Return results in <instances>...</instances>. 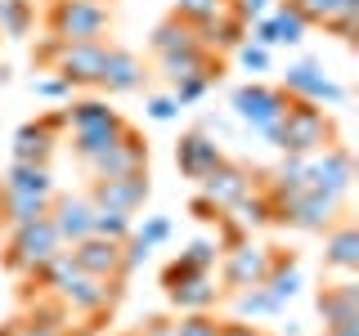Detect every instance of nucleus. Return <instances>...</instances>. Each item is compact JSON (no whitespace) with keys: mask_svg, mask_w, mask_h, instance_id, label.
Segmentation results:
<instances>
[{"mask_svg":"<svg viewBox=\"0 0 359 336\" xmlns=\"http://www.w3.org/2000/svg\"><path fill=\"white\" fill-rule=\"evenodd\" d=\"M130 233H135L144 246H149V251H157V246L171 242L175 224H171V216H144V224H130Z\"/></svg>","mask_w":359,"mask_h":336,"instance_id":"nucleus-36","label":"nucleus"},{"mask_svg":"<svg viewBox=\"0 0 359 336\" xmlns=\"http://www.w3.org/2000/svg\"><path fill=\"white\" fill-rule=\"evenodd\" d=\"M341 202L346 197H328L319 188H301V193L278 202L274 224H287V229H301V233H328L341 220Z\"/></svg>","mask_w":359,"mask_h":336,"instance_id":"nucleus-6","label":"nucleus"},{"mask_svg":"<svg viewBox=\"0 0 359 336\" xmlns=\"http://www.w3.org/2000/svg\"><path fill=\"white\" fill-rule=\"evenodd\" d=\"M287 104H292V94H283L278 85H269V81H247V85H238L229 94V112L243 121V126H252L261 139L269 144V134H274V126H278V117L287 112Z\"/></svg>","mask_w":359,"mask_h":336,"instance_id":"nucleus-3","label":"nucleus"},{"mask_svg":"<svg viewBox=\"0 0 359 336\" xmlns=\"http://www.w3.org/2000/svg\"><path fill=\"white\" fill-rule=\"evenodd\" d=\"M247 238H252V233H247L243 224L229 216V211H220V216H216V242H220V251H229V246H238Z\"/></svg>","mask_w":359,"mask_h":336,"instance_id":"nucleus-42","label":"nucleus"},{"mask_svg":"<svg viewBox=\"0 0 359 336\" xmlns=\"http://www.w3.org/2000/svg\"><path fill=\"white\" fill-rule=\"evenodd\" d=\"M0 85H9V67L5 63H0Z\"/></svg>","mask_w":359,"mask_h":336,"instance_id":"nucleus-49","label":"nucleus"},{"mask_svg":"<svg viewBox=\"0 0 359 336\" xmlns=\"http://www.w3.org/2000/svg\"><path fill=\"white\" fill-rule=\"evenodd\" d=\"M121 336H140V332H121Z\"/></svg>","mask_w":359,"mask_h":336,"instance_id":"nucleus-50","label":"nucleus"},{"mask_svg":"<svg viewBox=\"0 0 359 336\" xmlns=\"http://www.w3.org/2000/svg\"><path fill=\"white\" fill-rule=\"evenodd\" d=\"M50 202L54 197H36V193H14V188L0 184V229H22V224L50 216Z\"/></svg>","mask_w":359,"mask_h":336,"instance_id":"nucleus-25","label":"nucleus"},{"mask_svg":"<svg viewBox=\"0 0 359 336\" xmlns=\"http://www.w3.org/2000/svg\"><path fill=\"white\" fill-rule=\"evenodd\" d=\"M292 5H297L301 14H306L310 27H323V22H328L332 14H341L346 5H359V0H292Z\"/></svg>","mask_w":359,"mask_h":336,"instance_id":"nucleus-39","label":"nucleus"},{"mask_svg":"<svg viewBox=\"0 0 359 336\" xmlns=\"http://www.w3.org/2000/svg\"><path fill=\"white\" fill-rule=\"evenodd\" d=\"M323 328H341V323H359V283L351 274H341V283H328L314 296Z\"/></svg>","mask_w":359,"mask_h":336,"instance_id":"nucleus-19","label":"nucleus"},{"mask_svg":"<svg viewBox=\"0 0 359 336\" xmlns=\"http://www.w3.org/2000/svg\"><path fill=\"white\" fill-rule=\"evenodd\" d=\"M194 27L189 22H180L175 14L171 18H162L153 27V36H149V50H153V59H162V54H171V50H184V45H194Z\"/></svg>","mask_w":359,"mask_h":336,"instance_id":"nucleus-30","label":"nucleus"},{"mask_svg":"<svg viewBox=\"0 0 359 336\" xmlns=\"http://www.w3.org/2000/svg\"><path fill=\"white\" fill-rule=\"evenodd\" d=\"M36 27V5L32 0H0V36L27 41Z\"/></svg>","mask_w":359,"mask_h":336,"instance_id":"nucleus-28","label":"nucleus"},{"mask_svg":"<svg viewBox=\"0 0 359 336\" xmlns=\"http://www.w3.org/2000/svg\"><path fill=\"white\" fill-rule=\"evenodd\" d=\"M224 291L216 287V269H194L189 278H180L175 287H166V300L180 314H194V309H216Z\"/></svg>","mask_w":359,"mask_h":336,"instance_id":"nucleus-18","label":"nucleus"},{"mask_svg":"<svg viewBox=\"0 0 359 336\" xmlns=\"http://www.w3.org/2000/svg\"><path fill=\"white\" fill-rule=\"evenodd\" d=\"M63 112H67V130H86V126H99V121L117 117V108H108L104 99H72Z\"/></svg>","mask_w":359,"mask_h":336,"instance_id":"nucleus-32","label":"nucleus"},{"mask_svg":"<svg viewBox=\"0 0 359 336\" xmlns=\"http://www.w3.org/2000/svg\"><path fill=\"white\" fill-rule=\"evenodd\" d=\"M130 224H135V216H121V211L95 206L90 233H95V238H108V242H126V238H130Z\"/></svg>","mask_w":359,"mask_h":336,"instance_id":"nucleus-33","label":"nucleus"},{"mask_svg":"<svg viewBox=\"0 0 359 336\" xmlns=\"http://www.w3.org/2000/svg\"><path fill=\"white\" fill-rule=\"evenodd\" d=\"M265 18H269V36H274V45H301L306 31H310L306 14H301L292 0H274V9H269Z\"/></svg>","mask_w":359,"mask_h":336,"instance_id":"nucleus-27","label":"nucleus"},{"mask_svg":"<svg viewBox=\"0 0 359 336\" xmlns=\"http://www.w3.org/2000/svg\"><path fill=\"white\" fill-rule=\"evenodd\" d=\"M194 36H198L202 50H211V54H233V50L247 41V22L233 14V9H224V14H216V18L198 22Z\"/></svg>","mask_w":359,"mask_h":336,"instance_id":"nucleus-23","label":"nucleus"},{"mask_svg":"<svg viewBox=\"0 0 359 336\" xmlns=\"http://www.w3.org/2000/svg\"><path fill=\"white\" fill-rule=\"evenodd\" d=\"M233 14H238L243 22H252V18H261V14H269V9H274V0H233Z\"/></svg>","mask_w":359,"mask_h":336,"instance_id":"nucleus-44","label":"nucleus"},{"mask_svg":"<svg viewBox=\"0 0 359 336\" xmlns=\"http://www.w3.org/2000/svg\"><path fill=\"white\" fill-rule=\"evenodd\" d=\"M72 260L90 278H126V274H121V242L95 238V233L81 238V242H72Z\"/></svg>","mask_w":359,"mask_h":336,"instance_id":"nucleus-20","label":"nucleus"},{"mask_svg":"<svg viewBox=\"0 0 359 336\" xmlns=\"http://www.w3.org/2000/svg\"><path fill=\"white\" fill-rule=\"evenodd\" d=\"M211 85H216L211 76H189V81H175V85H171V99H175L180 108H194L198 99H207Z\"/></svg>","mask_w":359,"mask_h":336,"instance_id":"nucleus-40","label":"nucleus"},{"mask_svg":"<svg viewBox=\"0 0 359 336\" xmlns=\"http://www.w3.org/2000/svg\"><path fill=\"white\" fill-rule=\"evenodd\" d=\"M76 274H81V269H76V260H72V246H59V251H50V260L32 274V283H41L45 291H59L63 283H72Z\"/></svg>","mask_w":359,"mask_h":336,"instance_id":"nucleus-29","label":"nucleus"},{"mask_svg":"<svg viewBox=\"0 0 359 336\" xmlns=\"http://www.w3.org/2000/svg\"><path fill=\"white\" fill-rule=\"evenodd\" d=\"M175 336H220V318L216 309H194L175 318Z\"/></svg>","mask_w":359,"mask_h":336,"instance_id":"nucleus-37","label":"nucleus"},{"mask_svg":"<svg viewBox=\"0 0 359 336\" xmlns=\"http://www.w3.org/2000/svg\"><path fill=\"white\" fill-rule=\"evenodd\" d=\"M135 332H140V336H175V318H162V314H153V318H144Z\"/></svg>","mask_w":359,"mask_h":336,"instance_id":"nucleus-45","label":"nucleus"},{"mask_svg":"<svg viewBox=\"0 0 359 336\" xmlns=\"http://www.w3.org/2000/svg\"><path fill=\"white\" fill-rule=\"evenodd\" d=\"M224 162V148L216 144V134H207V130H189V134H180V144H175V166H180V175L184 179H198L207 175V171H216V166Z\"/></svg>","mask_w":359,"mask_h":336,"instance_id":"nucleus-16","label":"nucleus"},{"mask_svg":"<svg viewBox=\"0 0 359 336\" xmlns=\"http://www.w3.org/2000/svg\"><path fill=\"white\" fill-rule=\"evenodd\" d=\"M323 269H332V274H355L359 269V229L351 220H337L323 233Z\"/></svg>","mask_w":359,"mask_h":336,"instance_id":"nucleus-21","label":"nucleus"},{"mask_svg":"<svg viewBox=\"0 0 359 336\" xmlns=\"http://www.w3.org/2000/svg\"><path fill=\"white\" fill-rule=\"evenodd\" d=\"M90 220H95V202H90L86 193H54L50 224H54V233H59L63 246L90 238Z\"/></svg>","mask_w":359,"mask_h":336,"instance_id":"nucleus-15","label":"nucleus"},{"mask_svg":"<svg viewBox=\"0 0 359 336\" xmlns=\"http://www.w3.org/2000/svg\"><path fill=\"white\" fill-rule=\"evenodd\" d=\"M135 171H149V144H144V134L126 126L117 144L90 162V179H117V175H135Z\"/></svg>","mask_w":359,"mask_h":336,"instance_id":"nucleus-13","label":"nucleus"},{"mask_svg":"<svg viewBox=\"0 0 359 336\" xmlns=\"http://www.w3.org/2000/svg\"><path fill=\"white\" fill-rule=\"evenodd\" d=\"M59 246L63 242H59V233H54L50 216H41V220L22 224V229H9L5 233V255H0V265H5L9 274L32 278L45 260H50V251H59Z\"/></svg>","mask_w":359,"mask_h":336,"instance_id":"nucleus-4","label":"nucleus"},{"mask_svg":"<svg viewBox=\"0 0 359 336\" xmlns=\"http://www.w3.org/2000/svg\"><path fill=\"white\" fill-rule=\"evenodd\" d=\"M233 54H238V67H243V72H252V81H256L261 72H269V54H274V50H265V45H252V41H243Z\"/></svg>","mask_w":359,"mask_h":336,"instance_id":"nucleus-41","label":"nucleus"},{"mask_svg":"<svg viewBox=\"0 0 359 336\" xmlns=\"http://www.w3.org/2000/svg\"><path fill=\"white\" fill-rule=\"evenodd\" d=\"M189 216L194 220H202V224H216V216H220V206H211L202 193H194V202H189Z\"/></svg>","mask_w":359,"mask_h":336,"instance_id":"nucleus-47","label":"nucleus"},{"mask_svg":"<svg viewBox=\"0 0 359 336\" xmlns=\"http://www.w3.org/2000/svg\"><path fill=\"white\" fill-rule=\"evenodd\" d=\"M269 274V246H256L252 238L229 246L220 255V291L233 296V291H247V287H261Z\"/></svg>","mask_w":359,"mask_h":336,"instance_id":"nucleus-10","label":"nucleus"},{"mask_svg":"<svg viewBox=\"0 0 359 336\" xmlns=\"http://www.w3.org/2000/svg\"><path fill=\"white\" fill-rule=\"evenodd\" d=\"M126 126H130V121H126V117L117 112V117L99 121V126H86V130H67V134H72V157H76V162H86V166H90L95 157H104V153L112 148V144H117L121 134H126Z\"/></svg>","mask_w":359,"mask_h":336,"instance_id":"nucleus-22","label":"nucleus"},{"mask_svg":"<svg viewBox=\"0 0 359 336\" xmlns=\"http://www.w3.org/2000/svg\"><path fill=\"white\" fill-rule=\"evenodd\" d=\"M278 153H292V157H310V153H323L337 144V121L323 112L319 104H306V99H292L287 112L278 117L274 134H269Z\"/></svg>","mask_w":359,"mask_h":336,"instance_id":"nucleus-1","label":"nucleus"},{"mask_svg":"<svg viewBox=\"0 0 359 336\" xmlns=\"http://www.w3.org/2000/svg\"><path fill=\"white\" fill-rule=\"evenodd\" d=\"M0 336H18V323H9V328H0Z\"/></svg>","mask_w":359,"mask_h":336,"instance_id":"nucleus-48","label":"nucleus"},{"mask_svg":"<svg viewBox=\"0 0 359 336\" xmlns=\"http://www.w3.org/2000/svg\"><path fill=\"white\" fill-rule=\"evenodd\" d=\"M0 184L14 188V193H36V197H54V193H59V188H54L50 162H9V171H5Z\"/></svg>","mask_w":359,"mask_h":336,"instance_id":"nucleus-26","label":"nucleus"},{"mask_svg":"<svg viewBox=\"0 0 359 336\" xmlns=\"http://www.w3.org/2000/svg\"><path fill=\"white\" fill-rule=\"evenodd\" d=\"M144 85H149V67L140 63V54L121 50V45H108L95 90H104V94H135V90H144Z\"/></svg>","mask_w":359,"mask_h":336,"instance_id":"nucleus-14","label":"nucleus"},{"mask_svg":"<svg viewBox=\"0 0 359 336\" xmlns=\"http://www.w3.org/2000/svg\"><path fill=\"white\" fill-rule=\"evenodd\" d=\"M157 72L166 76V81H189V76H211V81H220V54L202 50V45H184V50H171L157 59Z\"/></svg>","mask_w":359,"mask_h":336,"instance_id":"nucleus-17","label":"nucleus"},{"mask_svg":"<svg viewBox=\"0 0 359 336\" xmlns=\"http://www.w3.org/2000/svg\"><path fill=\"white\" fill-rule=\"evenodd\" d=\"M233 314L238 318H278L283 314V305H278L274 296H269L265 287H247V291H233Z\"/></svg>","mask_w":359,"mask_h":336,"instance_id":"nucleus-31","label":"nucleus"},{"mask_svg":"<svg viewBox=\"0 0 359 336\" xmlns=\"http://www.w3.org/2000/svg\"><path fill=\"white\" fill-rule=\"evenodd\" d=\"M54 296H59L72 314H81L90 328H99V318L112 314V309H117V300L126 296V278H90V274H76L72 283H63Z\"/></svg>","mask_w":359,"mask_h":336,"instance_id":"nucleus-5","label":"nucleus"},{"mask_svg":"<svg viewBox=\"0 0 359 336\" xmlns=\"http://www.w3.org/2000/svg\"><path fill=\"white\" fill-rule=\"evenodd\" d=\"M67 134V112L54 108V112H41L36 121H22L14 130V139H9V153H14V162H50L54 148L63 144Z\"/></svg>","mask_w":359,"mask_h":336,"instance_id":"nucleus-8","label":"nucleus"},{"mask_svg":"<svg viewBox=\"0 0 359 336\" xmlns=\"http://www.w3.org/2000/svg\"><path fill=\"white\" fill-rule=\"evenodd\" d=\"M256 184H261V171H252V166H243V162H233V157H224L216 171H207V175L198 179V193L207 197L211 206L233 211Z\"/></svg>","mask_w":359,"mask_h":336,"instance_id":"nucleus-9","label":"nucleus"},{"mask_svg":"<svg viewBox=\"0 0 359 336\" xmlns=\"http://www.w3.org/2000/svg\"><path fill=\"white\" fill-rule=\"evenodd\" d=\"M32 94H36V99H50V104H72V99H76V85L63 81L59 72H36V76H32Z\"/></svg>","mask_w":359,"mask_h":336,"instance_id":"nucleus-34","label":"nucleus"},{"mask_svg":"<svg viewBox=\"0 0 359 336\" xmlns=\"http://www.w3.org/2000/svg\"><path fill=\"white\" fill-rule=\"evenodd\" d=\"M220 242L216 238H194V242H189L184 246V251H180V260H184V265H194V269H216L220 265Z\"/></svg>","mask_w":359,"mask_h":336,"instance_id":"nucleus-38","label":"nucleus"},{"mask_svg":"<svg viewBox=\"0 0 359 336\" xmlns=\"http://www.w3.org/2000/svg\"><path fill=\"white\" fill-rule=\"evenodd\" d=\"M229 5H233V0H175L171 14H175L180 22H189V27H198V22H207V18L224 14Z\"/></svg>","mask_w":359,"mask_h":336,"instance_id":"nucleus-35","label":"nucleus"},{"mask_svg":"<svg viewBox=\"0 0 359 336\" xmlns=\"http://www.w3.org/2000/svg\"><path fill=\"white\" fill-rule=\"evenodd\" d=\"M351 184H355V157L346 153L341 144L306 157V188H319V193H328V197H346Z\"/></svg>","mask_w":359,"mask_h":336,"instance_id":"nucleus-11","label":"nucleus"},{"mask_svg":"<svg viewBox=\"0 0 359 336\" xmlns=\"http://www.w3.org/2000/svg\"><path fill=\"white\" fill-rule=\"evenodd\" d=\"M301 283H306V278H301V260H297V255L283 251V246H269V274H265L261 287L278 300V305H287V300L301 291Z\"/></svg>","mask_w":359,"mask_h":336,"instance_id":"nucleus-24","label":"nucleus"},{"mask_svg":"<svg viewBox=\"0 0 359 336\" xmlns=\"http://www.w3.org/2000/svg\"><path fill=\"white\" fill-rule=\"evenodd\" d=\"M112 9L104 0H50L45 5V31L59 41H108Z\"/></svg>","mask_w":359,"mask_h":336,"instance_id":"nucleus-2","label":"nucleus"},{"mask_svg":"<svg viewBox=\"0 0 359 336\" xmlns=\"http://www.w3.org/2000/svg\"><path fill=\"white\" fill-rule=\"evenodd\" d=\"M220 336H265V332L247 318H220Z\"/></svg>","mask_w":359,"mask_h":336,"instance_id":"nucleus-46","label":"nucleus"},{"mask_svg":"<svg viewBox=\"0 0 359 336\" xmlns=\"http://www.w3.org/2000/svg\"><path fill=\"white\" fill-rule=\"evenodd\" d=\"M153 184H149V171H135V175H117V179H90V202L95 206H108V211H121V216H135L144 211Z\"/></svg>","mask_w":359,"mask_h":336,"instance_id":"nucleus-12","label":"nucleus"},{"mask_svg":"<svg viewBox=\"0 0 359 336\" xmlns=\"http://www.w3.org/2000/svg\"><path fill=\"white\" fill-rule=\"evenodd\" d=\"M278 90L292 99H306V104H319V108H341L346 99H351V90H346L341 81H332L328 72H323L319 63H310V59H297V63H287V72H283V81H278Z\"/></svg>","mask_w":359,"mask_h":336,"instance_id":"nucleus-7","label":"nucleus"},{"mask_svg":"<svg viewBox=\"0 0 359 336\" xmlns=\"http://www.w3.org/2000/svg\"><path fill=\"white\" fill-rule=\"evenodd\" d=\"M144 112H149V121H157V126H166V121H175L184 108H180L171 94H149V104H144Z\"/></svg>","mask_w":359,"mask_h":336,"instance_id":"nucleus-43","label":"nucleus"}]
</instances>
